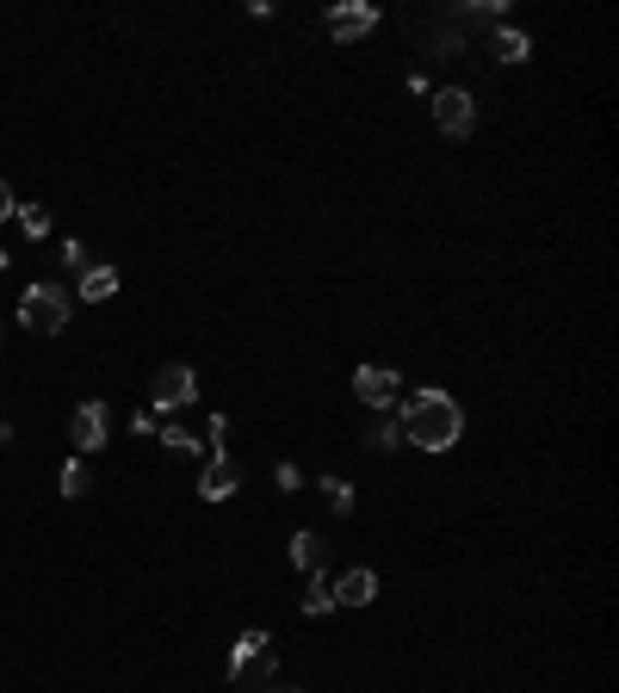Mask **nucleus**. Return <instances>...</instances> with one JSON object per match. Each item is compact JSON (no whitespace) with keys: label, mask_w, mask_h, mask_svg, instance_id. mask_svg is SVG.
Masks as SVG:
<instances>
[{"label":"nucleus","mask_w":619,"mask_h":693,"mask_svg":"<svg viewBox=\"0 0 619 693\" xmlns=\"http://www.w3.org/2000/svg\"><path fill=\"white\" fill-rule=\"evenodd\" d=\"M397 427H403L409 446H422V452H452L459 434H464V415L446 390H415V397L403 403V422Z\"/></svg>","instance_id":"f257e3e1"},{"label":"nucleus","mask_w":619,"mask_h":693,"mask_svg":"<svg viewBox=\"0 0 619 693\" xmlns=\"http://www.w3.org/2000/svg\"><path fill=\"white\" fill-rule=\"evenodd\" d=\"M69 291L62 285H32L20 297V323L32 328V335H62V328H69Z\"/></svg>","instance_id":"f03ea898"},{"label":"nucleus","mask_w":619,"mask_h":693,"mask_svg":"<svg viewBox=\"0 0 619 693\" xmlns=\"http://www.w3.org/2000/svg\"><path fill=\"white\" fill-rule=\"evenodd\" d=\"M149 397H155V415L168 422L174 409H193L198 403V372L193 366H161V372H155V385H149Z\"/></svg>","instance_id":"7ed1b4c3"},{"label":"nucleus","mask_w":619,"mask_h":693,"mask_svg":"<svg viewBox=\"0 0 619 693\" xmlns=\"http://www.w3.org/2000/svg\"><path fill=\"white\" fill-rule=\"evenodd\" d=\"M106 427H112V409H106V403H81L75 415H69V440H75L81 459L106 446Z\"/></svg>","instance_id":"20e7f679"},{"label":"nucleus","mask_w":619,"mask_h":693,"mask_svg":"<svg viewBox=\"0 0 619 693\" xmlns=\"http://www.w3.org/2000/svg\"><path fill=\"white\" fill-rule=\"evenodd\" d=\"M397 390H403V378H397L390 366H360L353 372V397H360L366 409H390L397 403Z\"/></svg>","instance_id":"39448f33"},{"label":"nucleus","mask_w":619,"mask_h":693,"mask_svg":"<svg viewBox=\"0 0 619 693\" xmlns=\"http://www.w3.org/2000/svg\"><path fill=\"white\" fill-rule=\"evenodd\" d=\"M471 118H477V106H471L464 87H440V94H434V124H440L446 136H471Z\"/></svg>","instance_id":"423d86ee"},{"label":"nucleus","mask_w":619,"mask_h":693,"mask_svg":"<svg viewBox=\"0 0 619 693\" xmlns=\"http://www.w3.org/2000/svg\"><path fill=\"white\" fill-rule=\"evenodd\" d=\"M248 669H260V674H272V637L254 625V632H242L230 644V674H248Z\"/></svg>","instance_id":"0eeeda50"},{"label":"nucleus","mask_w":619,"mask_h":693,"mask_svg":"<svg viewBox=\"0 0 619 693\" xmlns=\"http://www.w3.org/2000/svg\"><path fill=\"white\" fill-rule=\"evenodd\" d=\"M372 25H378V7H366V0H348V7H329V38H335V44L366 38Z\"/></svg>","instance_id":"6e6552de"},{"label":"nucleus","mask_w":619,"mask_h":693,"mask_svg":"<svg viewBox=\"0 0 619 693\" xmlns=\"http://www.w3.org/2000/svg\"><path fill=\"white\" fill-rule=\"evenodd\" d=\"M235 489H242V471H235V459L217 452V459L205 464V477H198V496H205V501H230Z\"/></svg>","instance_id":"1a4fd4ad"},{"label":"nucleus","mask_w":619,"mask_h":693,"mask_svg":"<svg viewBox=\"0 0 619 693\" xmlns=\"http://www.w3.org/2000/svg\"><path fill=\"white\" fill-rule=\"evenodd\" d=\"M329 595H335V607H366V600H378V576L372 570H341Z\"/></svg>","instance_id":"9d476101"},{"label":"nucleus","mask_w":619,"mask_h":693,"mask_svg":"<svg viewBox=\"0 0 619 693\" xmlns=\"http://www.w3.org/2000/svg\"><path fill=\"white\" fill-rule=\"evenodd\" d=\"M81 297H87V304L118 297V267H81Z\"/></svg>","instance_id":"9b49d317"},{"label":"nucleus","mask_w":619,"mask_h":693,"mask_svg":"<svg viewBox=\"0 0 619 693\" xmlns=\"http://www.w3.org/2000/svg\"><path fill=\"white\" fill-rule=\"evenodd\" d=\"M335 607V595H329V576H316V570H310V588H304V613L310 619H323Z\"/></svg>","instance_id":"f8f14e48"},{"label":"nucleus","mask_w":619,"mask_h":693,"mask_svg":"<svg viewBox=\"0 0 619 693\" xmlns=\"http://www.w3.org/2000/svg\"><path fill=\"white\" fill-rule=\"evenodd\" d=\"M87 489H94V477H87V459H69V464H62V496L81 501Z\"/></svg>","instance_id":"ddd939ff"},{"label":"nucleus","mask_w":619,"mask_h":693,"mask_svg":"<svg viewBox=\"0 0 619 693\" xmlns=\"http://www.w3.org/2000/svg\"><path fill=\"white\" fill-rule=\"evenodd\" d=\"M496 57H502V62H526V57H533L526 32H508V25H502V32H496Z\"/></svg>","instance_id":"4468645a"},{"label":"nucleus","mask_w":619,"mask_h":693,"mask_svg":"<svg viewBox=\"0 0 619 693\" xmlns=\"http://www.w3.org/2000/svg\"><path fill=\"white\" fill-rule=\"evenodd\" d=\"M291 563H298V570H316V563H323V539H316V533H298V539H291Z\"/></svg>","instance_id":"2eb2a0df"},{"label":"nucleus","mask_w":619,"mask_h":693,"mask_svg":"<svg viewBox=\"0 0 619 693\" xmlns=\"http://www.w3.org/2000/svg\"><path fill=\"white\" fill-rule=\"evenodd\" d=\"M13 217H20V230L32 235V242H38V235H50V211H44V205H20Z\"/></svg>","instance_id":"dca6fc26"},{"label":"nucleus","mask_w":619,"mask_h":693,"mask_svg":"<svg viewBox=\"0 0 619 693\" xmlns=\"http://www.w3.org/2000/svg\"><path fill=\"white\" fill-rule=\"evenodd\" d=\"M323 496H329V508H335V514H353V483H341V477H323Z\"/></svg>","instance_id":"f3484780"},{"label":"nucleus","mask_w":619,"mask_h":693,"mask_svg":"<svg viewBox=\"0 0 619 693\" xmlns=\"http://www.w3.org/2000/svg\"><path fill=\"white\" fill-rule=\"evenodd\" d=\"M161 446H168L174 459H186V452H198V446L186 440V427H180V422H161Z\"/></svg>","instance_id":"a211bd4d"},{"label":"nucleus","mask_w":619,"mask_h":693,"mask_svg":"<svg viewBox=\"0 0 619 693\" xmlns=\"http://www.w3.org/2000/svg\"><path fill=\"white\" fill-rule=\"evenodd\" d=\"M397 434H403L397 422H378V427L366 434V446H372V452H390V446H397Z\"/></svg>","instance_id":"6ab92c4d"},{"label":"nucleus","mask_w":619,"mask_h":693,"mask_svg":"<svg viewBox=\"0 0 619 693\" xmlns=\"http://www.w3.org/2000/svg\"><path fill=\"white\" fill-rule=\"evenodd\" d=\"M131 427H136V434H155V427H161V415H155V409H136Z\"/></svg>","instance_id":"aec40b11"},{"label":"nucleus","mask_w":619,"mask_h":693,"mask_svg":"<svg viewBox=\"0 0 619 693\" xmlns=\"http://www.w3.org/2000/svg\"><path fill=\"white\" fill-rule=\"evenodd\" d=\"M62 267H75V272L87 267V254H81V242H62Z\"/></svg>","instance_id":"412c9836"},{"label":"nucleus","mask_w":619,"mask_h":693,"mask_svg":"<svg viewBox=\"0 0 619 693\" xmlns=\"http://www.w3.org/2000/svg\"><path fill=\"white\" fill-rule=\"evenodd\" d=\"M13 211H20V198H13V186H7V180H0V223H7Z\"/></svg>","instance_id":"4be33fe9"},{"label":"nucleus","mask_w":619,"mask_h":693,"mask_svg":"<svg viewBox=\"0 0 619 693\" xmlns=\"http://www.w3.org/2000/svg\"><path fill=\"white\" fill-rule=\"evenodd\" d=\"M0 446H13V422H0Z\"/></svg>","instance_id":"5701e85b"},{"label":"nucleus","mask_w":619,"mask_h":693,"mask_svg":"<svg viewBox=\"0 0 619 693\" xmlns=\"http://www.w3.org/2000/svg\"><path fill=\"white\" fill-rule=\"evenodd\" d=\"M267 693H298V688H267Z\"/></svg>","instance_id":"b1692460"}]
</instances>
